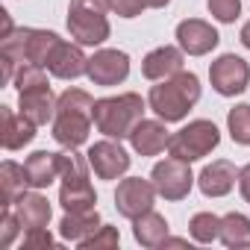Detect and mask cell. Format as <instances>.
<instances>
[{"label":"cell","instance_id":"1f68e13d","mask_svg":"<svg viewBox=\"0 0 250 250\" xmlns=\"http://www.w3.org/2000/svg\"><path fill=\"white\" fill-rule=\"evenodd\" d=\"M18 229H21V221H18L15 209L12 206H3V212H0V247H3V250L12 247Z\"/></svg>","mask_w":250,"mask_h":250},{"label":"cell","instance_id":"4dcf8cb0","mask_svg":"<svg viewBox=\"0 0 250 250\" xmlns=\"http://www.w3.org/2000/svg\"><path fill=\"white\" fill-rule=\"evenodd\" d=\"M209 15L221 24H235V18L241 15V0H206Z\"/></svg>","mask_w":250,"mask_h":250},{"label":"cell","instance_id":"30bf717a","mask_svg":"<svg viewBox=\"0 0 250 250\" xmlns=\"http://www.w3.org/2000/svg\"><path fill=\"white\" fill-rule=\"evenodd\" d=\"M91 171L100 177V180H118L130 171V153L121 147L118 139H103V142H94L85 153Z\"/></svg>","mask_w":250,"mask_h":250},{"label":"cell","instance_id":"4fadbf2b","mask_svg":"<svg viewBox=\"0 0 250 250\" xmlns=\"http://www.w3.org/2000/svg\"><path fill=\"white\" fill-rule=\"evenodd\" d=\"M56 80H77L88 71V56L83 53V44H71L65 39H59V44L53 47V53L47 56V65H44Z\"/></svg>","mask_w":250,"mask_h":250},{"label":"cell","instance_id":"52a82bcc","mask_svg":"<svg viewBox=\"0 0 250 250\" xmlns=\"http://www.w3.org/2000/svg\"><path fill=\"white\" fill-rule=\"evenodd\" d=\"M150 180H153L159 197H165V200H183V197H188V191L197 183V177L191 174V162H183L177 156H168V159L156 162L153 171H150Z\"/></svg>","mask_w":250,"mask_h":250},{"label":"cell","instance_id":"5b68a950","mask_svg":"<svg viewBox=\"0 0 250 250\" xmlns=\"http://www.w3.org/2000/svg\"><path fill=\"white\" fill-rule=\"evenodd\" d=\"M62 165V186H59V203L65 212H88L97 209V191L88 183V159L77 153H59Z\"/></svg>","mask_w":250,"mask_h":250},{"label":"cell","instance_id":"6da1fadb","mask_svg":"<svg viewBox=\"0 0 250 250\" xmlns=\"http://www.w3.org/2000/svg\"><path fill=\"white\" fill-rule=\"evenodd\" d=\"M94 124V97L83 88H68L56 97V118H53V139L68 147L77 150L80 145L88 142Z\"/></svg>","mask_w":250,"mask_h":250},{"label":"cell","instance_id":"f546056e","mask_svg":"<svg viewBox=\"0 0 250 250\" xmlns=\"http://www.w3.org/2000/svg\"><path fill=\"white\" fill-rule=\"evenodd\" d=\"M15 88L18 91H24V88H33V85H39V83H47V74H44V65H33V62H24V65H18V71H15Z\"/></svg>","mask_w":250,"mask_h":250},{"label":"cell","instance_id":"e575fe53","mask_svg":"<svg viewBox=\"0 0 250 250\" xmlns=\"http://www.w3.org/2000/svg\"><path fill=\"white\" fill-rule=\"evenodd\" d=\"M238 191H241V197L250 203V162H247L244 168H238Z\"/></svg>","mask_w":250,"mask_h":250},{"label":"cell","instance_id":"ba28073f","mask_svg":"<svg viewBox=\"0 0 250 250\" xmlns=\"http://www.w3.org/2000/svg\"><path fill=\"white\" fill-rule=\"evenodd\" d=\"M156 194H159V191H156L153 180L127 177V180H121L118 188H115V209H118V215L136 221L139 215H145V212L153 209Z\"/></svg>","mask_w":250,"mask_h":250},{"label":"cell","instance_id":"f1b7e54d","mask_svg":"<svg viewBox=\"0 0 250 250\" xmlns=\"http://www.w3.org/2000/svg\"><path fill=\"white\" fill-rule=\"evenodd\" d=\"M118 244H121V235H118V229L109 227V224H103L97 232H91L88 238L80 241L83 250H115Z\"/></svg>","mask_w":250,"mask_h":250},{"label":"cell","instance_id":"7402d4cb","mask_svg":"<svg viewBox=\"0 0 250 250\" xmlns=\"http://www.w3.org/2000/svg\"><path fill=\"white\" fill-rule=\"evenodd\" d=\"M100 227H103V221H100V212L97 209H88V212H65V218L59 221V235L65 241L80 244L83 238H88Z\"/></svg>","mask_w":250,"mask_h":250},{"label":"cell","instance_id":"74e56055","mask_svg":"<svg viewBox=\"0 0 250 250\" xmlns=\"http://www.w3.org/2000/svg\"><path fill=\"white\" fill-rule=\"evenodd\" d=\"M145 3H147V9H162V6L171 3V0H145Z\"/></svg>","mask_w":250,"mask_h":250},{"label":"cell","instance_id":"9a60e30c","mask_svg":"<svg viewBox=\"0 0 250 250\" xmlns=\"http://www.w3.org/2000/svg\"><path fill=\"white\" fill-rule=\"evenodd\" d=\"M18 112L27 115L33 124H47L56 118V97L50 83H39L33 88L18 91Z\"/></svg>","mask_w":250,"mask_h":250},{"label":"cell","instance_id":"8fae6325","mask_svg":"<svg viewBox=\"0 0 250 250\" xmlns=\"http://www.w3.org/2000/svg\"><path fill=\"white\" fill-rule=\"evenodd\" d=\"M85 77L94 85L112 88V85H118V83H124V80L130 77V56L124 53V50H115V47H103L94 56H88Z\"/></svg>","mask_w":250,"mask_h":250},{"label":"cell","instance_id":"9c48e42d","mask_svg":"<svg viewBox=\"0 0 250 250\" xmlns=\"http://www.w3.org/2000/svg\"><path fill=\"white\" fill-rule=\"evenodd\" d=\"M209 83L221 97H235L250 85V65L235 53H224L209 65Z\"/></svg>","mask_w":250,"mask_h":250},{"label":"cell","instance_id":"484cf974","mask_svg":"<svg viewBox=\"0 0 250 250\" xmlns=\"http://www.w3.org/2000/svg\"><path fill=\"white\" fill-rule=\"evenodd\" d=\"M227 130L235 145L250 147V106L247 103H238L227 112Z\"/></svg>","mask_w":250,"mask_h":250},{"label":"cell","instance_id":"2e32d148","mask_svg":"<svg viewBox=\"0 0 250 250\" xmlns=\"http://www.w3.org/2000/svg\"><path fill=\"white\" fill-rule=\"evenodd\" d=\"M238 183V168L229 159H215L197 174V188L206 197H227Z\"/></svg>","mask_w":250,"mask_h":250},{"label":"cell","instance_id":"44dd1931","mask_svg":"<svg viewBox=\"0 0 250 250\" xmlns=\"http://www.w3.org/2000/svg\"><path fill=\"white\" fill-rule=\"evenodd\" d=\"M27 188H30V183H27L24 165L6 159L0 165V206H15L27 194Z\"/></svg>","mask_w":250,"mask_h":250},{"label":"cell","instance_id":"d590c367","mask_svg":"<svg viewBox=\"0 0 250 250\" xmlns=\"http://www.w3.org/2000/svg\"><path fill=\"white\" fill-rule=\"evenodd\" d=\"M162 247H188V241H186V238H171V235H168V238L162 241Z\"/></svg>","mask_w":250,"mask_h":250},{"label":"cell","instance_id":"d6a6232c","mask_svg":"<svg viewBox=\"0 0 250 250\" xmlns=\"http://www.w3.org/2000/svg\"><path fill=\"white\" fill-rule=\"evenodd\" d=\"M24 250H39V247H56V238L50 235L47 227H36V229H27L24 241H21Z\"/></svg>","mask_w":250,"mask_h":250},{"label":"cell","instance_id":"603a6c76","mask_svg":"<svg viewBox=\"0 0 250 250\" xmlns=\"http://www.w3.org/2000/svg\"><path fill=\"white\" fill-rule=\"evenodd\" d=\"M168 232H171V227H168L165 215H159L153 209L145 212V215H139L133 221V235H136V241L142 247H162V241L168 238Z\"/></svg>","mask_w":250,"mask_h":250},{"label":"cell","instance_id":"ac0fdd59","mask_svg":"<svg viewBox=\"0 0 250 250\" xmlns=\"http://www.w3.org/2000/svg\"><path fill=\"white\" fill-rule=\"evenodd\" d=\"M168 142H171V136L165 130V121L162 118L159 121L142 118L136 124V130L130 133V145H133V150L139 156H156V153H162L168 147Z\"/></svg>","mask_w":250,"mask_h":250},{"label":"cell","instance_id":"7a4b0ae2","mask_svg":"<svg viewBox=\"0 0 250 250\" xmlns=\"http://www.w3.org/2000/svg\"><path fill=\"white\" fill-rule=\"evenodd\" d=\"M197 100H200V80L191 71H180L168 80H159L156 85H150V94H147V106L165 124L186 121Z\"/></svg>","mask_w":250,"mask_h":250},{"label":"cell","instance_id":"8d00e7d4","mask_svg":"<svg viewBox=\"0 0 250 250\" xmlns=\"http://www.w3.org/2000/svg\"><path fill=\"white\" fill-rule=\"evenodd\" d=\"M241 44H244V47L250 50V21H247V24L241 27Z\"/></svg>","mask_w":250,"mask_h":250},{"label":"cell","instance_id":"7c38bea8","mask_svg":"<svg viewBox=\"0 0 250 250\" xmlns=\"http://www.w3.org/2000/svg\"><path fill=\"white\" fill-rule=\"evenodd\" d=\"M218 42H221L218 30L203 18H186L177 24V44L188 56H206L218 47Z\"/></svg>","mask_w":250,"mask_h":250},{"label":"cell","instance_id":"836d02e7","mask_svg":"<svg viewBox=\"0 0 250 250\" xmlns=\"http://www.w3.org/2000/svg\"><path fill=\"white\" fill-rule=\"evenodd\" d=\"M109 9L121 18H139L147 9V3L145 0H109Z\"/></svg>","mask_w":250,"mask_h":250},{"label":"cell","instance_id":"5bb4252c","mask_svg":"<svg viewBox=\"0 0 250 250\" xmlns=\"http://www.w3.org/2000/svg\"><path fill=\"white\" fill-rule=\"evenodd\" d=\"M36 127L27 115L15 112L12 106H0V145L6 150H21L36 139Z\"/></svg>","mask_w":250,"mask_h":250},{"label":"cell","instance_id":"e0dca14e","mask_svg":"<svg viewBox=\"0 0 250 250\" xmlns=\"http://www.w3.org/2000/svg\"><path fill=\"white\" fill-rule=\"evenodd\" d=\"M183 65H186V53H183V47L162 44V47H156V50H150V53L145 56V62H142V74H145V80L159 83V80H168V77L180 74Z\"/></svg>","mask_w":250,"mask_h":250},{"label":"cell","instance_id":"277c9868","mask_svg":"<svg viewBox=\"0 0 250 250\" xmlns=\"http://www.w3.org/2000/svg\"><path fill=\"white\" fill-rule=\"evenodd\" d=\"M109 0H71L68 6V33L83 47H100L112 27H109Z\"/></svg>","mask_w":250,"mask_h":250},{"label":"cell","instance_id":"ffe728a7","mask_svg":"<svg viewBox=\"0 0 250 250\" xmlns=\"http://www.w3.org/2000/svg\"><path fill=\"white\" fill-rule=\"evenodd\" d=\"M12 209H15V215H18V221H21L24 229L47 227V224H50V215H53L50 200H47L44 194H39V188H36V191H27Z\"/></svg>","mask_w":250,"mask_h":250},{"label":"cell","instance_id":"8992f818","mask_svg":"<svg viewBox=\"0 0 250 250\" xmlns=\"http://www.w3.org/2000/svg\"><path fill=\"white\" fill-rule=\"evenodd\" d=\"M218 145H221V130L215 127V121L197 118V121H188L183 130H177L171 136L168 156H177L183 162H197V159L209 156Z\"/></svg>","mask_w":250,"mask_h":250},{"label":"cell","instance_id":"d6986e66","mask_svg":"<svg viewBox=\"0 0 250 250\" xmlns=\"http://www.w3.org/2000/svg\"><path fill=\"white\" fill-rule=\"evenodd\" d=\"M24 171H27L30 188H47L56 177H62L59 153H53V150H36L33 156L24 159Z\"/></svg>","mask_w":250,"mask_h":250},{"label":"cell","instance_id":"83f0119b","mask_svg":"<svg viewBox=\"0 0 250 250\" xmlns=\"http://www.w3.org/2000/svg\"><path fill=\"white\" fill-rule=\"evenodd\" d=\"M27 36H30V27H18V30H12L9 36H3V39H0V56L12 59L15 65H24V62H27V59H24Z\"/></svg>","mask_w":250,"mask_h":250},{"label":"cell","instance_id":"3957f363","mask_svg":"<svg viewBox=\"0 0 250 250\" xmlns=\"http://www.w3.org/2000/svg\"><path fill=\"white\" fill-rule=\"evenodd\" d=\"M147 103L136 91H124L115 97H100L94 100V127L106 139H130L136 124L145 118Z\"/></svg>","mask_w":250,"mask_h":250},{"label":"cell","instance_id":"cb8c5ba5","mask_svg":"<svg viewBox=\"0 0 250 250\" xmlns=\"http://www.w3.org/2000/svg\"><path fill=\"white\" fill-rule=\"evenodd\" d=\"M221 244L229 250H241L250 247V218L241 212H229L221 218Z\"/></svg>","mask_w":250,"mask_h":250},{"label":"cell","instance_id":"d4e9b609","mask_svg":"<svg viewBox=\"0 0 250 250\" xmlns=\"http://www.w3.org/2000/svg\"><path fill=\"white\" fill-rule=\"evenodd\" d=\"M59 44V36L50 30H30L27 36V47H24V59L33 65H47V56L53 53V47Z\"/></svg>","mask_w":250,"mask_h":250},{"label":"cell","instance_id":"4316f807","mask_svg":"<svg viewBox=\"0 0 250 250\" xmlns=\"http://www.w3.org/2000/svg\"><path fill=\"white\" fill-rule=\"evenodd\" d=\"M188 232H191V238L197 244H212L221 235V218L212 215V212H197L188 221Z\"/></svg>","mask_w":250,"mask_h":250}]
</instances>
